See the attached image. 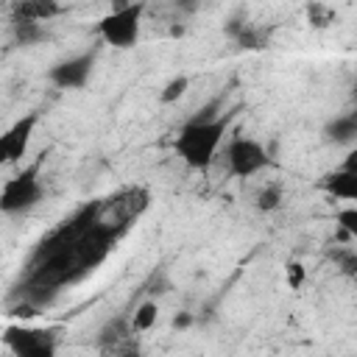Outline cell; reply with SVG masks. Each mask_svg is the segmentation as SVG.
Here are the masks:
<instances>
[{
	"label": "cell",
	"instance_id": "obj_5",
	"mask_svg": "<svg viewBox=\"0 0 357 357\" xmlns=\"http://www.w3.org/2000/svg\"><path fill=\"white\" fill-rule=\"evenodd\" d=\"M226 159H229V170L240 178H248L268 165L265 148L251 137H234L226 148Z\"/></svg>",
	"mask_w": 357,
	"mask_h": 357
},
{
	"label": "cell",
	"instance_id": "obj_22",
	"mask_svg": "<svg viewBox=\"0 0 357 357\" xmlns=\"http://www.w3.org/2000/svg\"><path fill=\"white\" fill-rule=\"evenodd\" d=\"M354 95H357V84H354Z\"/></svg>",
	"mask_w": 357,
	"mask_h": 357
},
{
	"label": "cell",
	"instance_id": "obj_6",
	"mask_svg": "<svg viewBox=\"0 0 357 357\" xmlns=\"http://www.w3.org/2000/svg\"><path fill=\"white\" fill-rule=\"evenodd\" d=\"M36 123H39V114H36V112H28V114H22V117L0 137V162L14 165V162H20V159L25 156Z\"/></svg>",
	"mask_w": 357,
	"mask_h": 357
},
{
	"label": "cell",
	"instance_id": "obj_17",
	"mask_svg": "<svg viewBox=\"0 0 357 357\" xmlns=\"http://www.w3.org/2000/svg\"><path fill=\"white\" fill-rule=\"evenodd\" d=\"M187 86H190V78H187V75H176V78L167 81V86L162 89L159 100H162V103H176V100L187 92Z\"/></svg>",
	"mask_w": 357,
	"mask_h": 357
},
{
	"label": "cell",
	"instance_id": "obj_15",
	"mask_svg": "<svg viewBox=\"0 0 357 357\" xmlns=\"http://www.w3.org/2000/svg\"><path fill=\"white\" fill-rule=\"evenodd\" d=\"M279 204H282V187L279 184H268L259 190V195H257L259 212H273V209H279Z\"/></svg>",
	"mask_w": 357,
	"mask_h": 357
},
{
	"label": "cell",
	"instance_id": "obj_2",
	"mask_svg": "<svg viewBox=\"0 0 357 357\" xmlns=\"http://www.w3.org/2000/svg\"><path fill=\"white\" fill-rule=\"evenodd\" d=\"M142 14H145V3H117L100 22H98V33L106 45L112 47H134L139 39V25H142Z\"/></svg>",
	"mask_w": 357,
	"mask_h": 357
},
{
	"label": "cell",
	"instance_id": "obj_7",
	"mask_svg": "<svg viewBox=\"0 0 357 357\" xmlns=\"http://www.w3.org/2000/svg\"><path fill=\"white\" fill-rule=\"evenodd\" d=\"M92 64H95V53H81V56H73V59L53 64L47 78L59 89H81L92 75Z\"/></svg>",
	"mask_w": 357,
	"mask_h": 357
},
{
	"label": "cell",
	"instance_id": "obj_19",
	"mask_svg": "<svg viewBox=\"0 0 357 357\" xmlns=\"http://www.w3.org/2000/svg\"><path fill=\"white\" fill-rule=\"evenodd\" d=\"M287 284H290V290H298L304 284V265L301 262H290L287 265Z\"/></svg>",
	"mask_w": 357,
	"mask_h": 357
},
{
	"label": "cell",
	"instance_id": "obj_9",
	"mask_svg": "<svg viewBox=\"0 0 357 357\" xmlns=\"http://www.w3.org/2000/svg\"><path fill=\"white\" fill-rule=\"evenodd\" d=\"M321 187L335 195V198H343V201H357V173H349V170H332L324 176Z\"/></svg>",
	"mask_w": 357,
	"mask_h": 357
},
{
	"label": "cell",
	"instance_id": "obj_1",
	"mask_svg": "<svg viewBox=\"0 0 357 357\" xmlns=\"http://www.w3.org/2000/svg\"><path fill=\"white\" fill-rule=\"evenodd\" d=\"M229 117H218V120H190L181 126L178 137H176V153L192 167V170H206L215 159V151L226 134Z\"/></svg>",
	"mask_w": 357,
	"mask_h": 357
},
{
	"label": "cell",
	"instance_id": "obj_8",
	"mask_svg": "<svg viewBox=\"0 0 357 357\" xmlns=\"http://www.w3.org/2000/svg\"><path fill=\"white\" fill-rule=\"evenodd\" d=\"M59 14H61V6L56 0H17V3H11V20L47 22Z\"/></svg>",
	"mask_w": 357,
	"mask_h": 357
},
{
	"label": "cell",
	"instance_id": "obj_16",
	"mask_svg": "<svg viewBox=\"0 0 357 357\" xmlns=\"http://www.w3.org/2000/svg\"><path fill=\"white\" fill-rule=\"evenodd\" d=\"M332 259H335V265L340 268L343 276H357V251L354 248H335Z\"/></svg>",
	"mask_w": 357,
	"mask_h": 357
},
{
	"label": "cell",
	"instance_id": "obj_20",
	"mask_svg": "<svg viewBox=\"0 0 357 357\" xmlns=\"http://www.w3.org/2000/svg\"><path fill=\"white\" fill-rule=\"evenodd\" d=\"M340 170H349V173H357V148H351L340 165Z\"/></svg>",
	"mask_w": 357,
	"mask_h": 357
},
{
	"label": "cell",
	"instance_id": "obj_10",
	"mask_svg": "<svg viewBox=\"0 0 357 357\" xmlns=\"http://www.w3.org/2000/svg\"><path fill=\"white\" fill-rule=\"evenodd\" d=\"M131 329H134L131 321L114 318V321H109V324L98 332V346L106 349V351H112V349H117V346H123V343L131 340Z\"/></svg>",
	"mask_w": 357,
	"mask_h": 357
},
{
	"label": "cell",
	"instance_id": "obj_3",
	"mask_svg": "<svg viewBox=\"0 0 357 357\" xmlns=\"http://www.w3.org/2000/svg\"><path fill=\"white\" fill-rule=\"evenodd\" d=\"M39 165H42V162H33L31 167H25L22 173H17L14 178H8V181L3 184V192H0V209H3L6 215L25 212V209H31V206L42 198Z\"/></svg>",
	"mask_w": 357,
	"mask_h": 357
},
{
	"label": "cell",
	"instance_id": "obj_4",
	"mask_svg": "<svg viewBox=\"0 0 357 357\" xmlns=\"http://www.w3.org/2000/svg\"><path fill=\"white\" fill-rule=\"evenodd\" d=\"M6 346L14 351V357H56V329L8 326Z\"/></svg>",
	"mask_w": 357,
	"mask_h": 357
},
{
	"label": "cell",
	"instance_id": "obj_11",
	"mask_svg": "<svg viewBox=\"0 0 357 357\" xmlns=\"http://www.w3.org/2000/svg\"><path fill=\"white\" fill-rule=\"evenodd\" d=\"M324 134H326V139L335 142V145H346V142L357 139V112L340 114V117L329 120L326 128H324Z\"/></svg>",
	"mask_w": 357,
	"mask_h": 357
},
{
	"label": "cell",
	"instance_id": "obj_14",
	"mask_svg": "<svg viewBox=\"0 0 357 357\" xmlns=\"http://www.w3.org/2000/svg\"><path fill=\"white\" fill-rule=\"evenodd\" d=\"M156 318H159V304H156V301H142V304L134 310V315H131V326H134L137 332H148V329L156 324Z\"/></svg>",
	"mask_w": 357,
	"mask_h": 357
},
{
	"label": "cell",
	"instance_id": "obj_18",
	"mask_svg": "<svg viewBox=\"0 0 357 357\" xmlns=\"http://www.w3.org/2000/svg\"><path fill=\"white\" fill-rule=\"evenodd\" d=\"M335 223L357 243V206H346V209H340L337 215H335Z\"/></svg>",
	"mask_w": 357,
	"mask_h": 357
},
{
	"label": "cell",
	"instance_id": "obj_13",
	"mask_svg": "<svg viewBox=\"0 0 357 357\" xmlns=\"http://www.w3.org/2000/svg\"><path fill=\"white\" fill-rule=\"evenodd\" d=\"M335 20H337V14H335L332 6H326V3H312V6H307V22H310V28L324 31V28H329Z\"/></svg>",
	"mask_w": 357,
	"mask_h": 357
},
{
	"label": "cell",
	"instance_id": "obj_12",
	"mask_svg": "<svg viewBox=\"0 0 357 357\" xmlns=\"http://www.w3.org/2000/svg\"><path fill=\"white\" fill-rule=\"evenodd\" d=\"M11 31H14V42L22 47H31L36 42L45 39V28L42 22H31V20H11Z\"/></svg>",
	"mask_w": 357,
	"mask_h": 357
},
{
	"label": "cell",
	"instance_id": "obj_21",
	"mask_svg": "<svg viewBox=\"0 0 357 357\" xmlns=\"http://www.w3.org/2000/svg\"><path fill=\"white\" fill-rule=\"evenodd\" d=\"M192 324V315L190 312H178V315H173V329H187Z\"/></svg>",
	"mask_w": 357,
	"mask_h": 357
}]
</instances>
